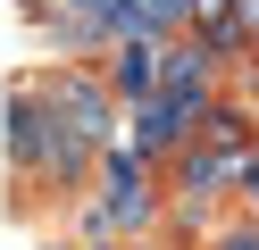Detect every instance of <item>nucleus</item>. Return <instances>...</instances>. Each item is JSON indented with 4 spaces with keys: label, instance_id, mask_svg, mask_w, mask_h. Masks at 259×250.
I'll return each instance as SVG.
<instances>
[{
    "label": "nucleus",
    "instance_id": "obj_1",
    "mask_svg": "<svg viewBox=\"0 0 259 250\" xmlns=\"http://www.w3.org/2000/svg\"><path fill=\"white\" fill-rule=\"evenodd\" d=\"M151 167H159V159H142L134 142H109L101 183H92V209H84V233H92V242H109V233H142V225L159 217Z\"/></svg>",
    "mask_w": 259,
    "mask_h": 250
},
{
    "label": "nucleus",
    "instance_id": "obj_3",
    "mask_svg": "<svg viewBox=\"0 0 259 250\" xmlns=\"http://www.w3.org/2000/svg\"><path fill=\"white\" fill-rule=\"evenodd\" d=\"M159 42H167V33H117V42H109V67H101V75L117 83L125 100H142V92L159 83Z\"/></svg>",
    "mask_w": 259,
    "mask_h": 250
},
{
    "label": "nucleus",
    "instance_id": "obj_4",
    "mask_svg": "<svg viewBox=\"0 0 259 250\" xmlns=\"http://www.w3.org/2000/svg\"><path fill=\"white\" fill-rule=\"evenodd\" d=\"M201 250H259V217H251V225H218Z\"/></svg>",
    "mask_w": 259,
    "mask_h": 250
},
{
    "label": "nucleus",
    "instance_id": "obj_2",
    "mask_svg": "<svg viewBox=\"0 0 259 250\" xmlns=\"http://www.w3.org/2000/svg\"><path fill=\"white\" fill-rule=\"evenodd\" d=\"M201 117H209V100L151 83L142 100H125V142H134L142 159H159V167H167L176 150H192V142H201Z\"/></svg>",
    "mask_w": 259,
    "mask_h": 250
}]
</instances>
